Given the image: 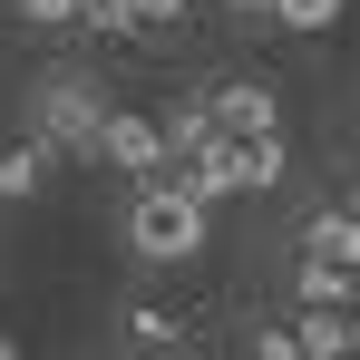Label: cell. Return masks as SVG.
I'll use <instances>...</instances> for the list:
<instances>
[{
  "instance_id": "19",
  "label": "cell",
  "mask_w": 360,
  "mask_h": 360,
  "mask_svg": "<svg viewBox=\"0 0 360 360\" xmlns=\"http://www.w3.org/2000/svg\"><path fill=\"white\" fill-rule=\"evenodd\" d=\"M351 360H360V351H351Z\"/></svg>"
},
{
  "instance_id": "17",
  "label": "cell",
  "mask_w": 360,
  "mask_h": 360,
  "mask_svg": "<svg viewBox=\"0 0 360 360\" xmlns=\"http://www.w3.org/2000/svg\"><path fill=\"white\" fill-rule=\"evenodd\" d=\"M351 214H360V185H351Z\"/></svg>"
},
{
  "instance_id": "11",
  "label": "cell",
  "mask_w": 360,
  "mask_h": 360,
  "mask_svg": "<svg viewBox=\"0 0 360 360\" xmlns=\"http://www.w3.org/2000/svg\"><path fill=\"white\" fill-rule=\"evenodd\" d=\"M30 30H68V20H88V0H10Z\"/></svg>"
},
{
  "instance_id": "6",
  "label": "cell",
  "mask_w": 360,
  "mask_h": 360,
  "mask_svg": "<svg viewBox=\"0 0 360 360\" xmlns=\"http://www.w3.org/2000/svg\"><path fill=\"white\" fill-rule=\"evenodd\" d=\"M292 341H302V360H351L360 351V321H351V311H302Z\"/></svg>"
},
{
  "instance_id": "18",
  "label": "cell",
  "mask_w": 360,
  "mask_h": 360,
  "mask_svg": "<svg viewBox=\"0 0 360 360\" xmlns=\"http://www.w3.org/2000/svg\"><path fill=\"white\" fill-rule=\"evenodd\" d=\"M351 302H360V283H351Z\"/></svg>"
},
{
  "instance_id": "13",
  "label": "cell",
  "mask_w": 360,
  "mask_h": 360,
  "mask_svg": "<svg viewBox=\"0 0 360 360\" xmlns=\"http://www.w3.org/2000/svg\"><path fill=\"white\" fill-rule=\"evenodd\" d=\"M166 20H185V0H127V30H166Z\"/></svg>"
},
{
  "instance_id": "16",
  "label": "cell",
  "mask_w": 360,
  "mask_h": 360,
  "mask_svg": "<svg viewBox=\"0 0 360 360\" xmlns=\"http://www.w3.org/2000/svg\"><path fill=\"white\" fill-rule=\"evenodd\" d=\"M234 10H243V20H253V10H273V0H234Z\"/></svg>"
},
{
  "instance_id": "8",
  "label": "cell",
  "mask_w": 360,
  "mask_h": 360,
  "mask_svg": "<svg viewBox=\"0 0 360 360\" xmlns=\"http://www.w3.org/2000/svg\"><path fill=\"white\" fill-rule=\"evenodd\" d=\"M292 292H302V311H341V302H351V273H331V263H302V273H292Z\"/></svg>"
},
{
  "instance_id": "15",
  "label": "cell",
  "mask_w": 360,
  "mask_h": 360,
  "mask_svg": "<svg viewBox=\"0 0 360 360\" xmlns=\"http://www.w3.org/2000/svg\"><path fill=\"white\" fill-rule=\"evenodd\" d=\"M0 360H30V351H20V341H10V331H0Z\"/></svg>"
},
{
  "instance_id": "4",
  "label": "cell",
  "mask_w": 360,
  "mask_h": 360,
  "mask_svg": "<svg viewBox=\"0 0 360 360\" xmlns=\"http://www.w3.org/2000/svg\"><path fill=\"white\" fill-rule=\"evenodd\" d=\"M205 117L224 127L234 146H253V136H283V98H273L263 78H224V88L205 98Z\"/></svg>"
},
{
  "instance_id": "2",
  "label": "cell",
  "mask_w": 360,
  "mask_h": 360,
  "mask_svg": "<svg viewBox=\"0 0 360 360\" xmlns=\"http://www.w3.org/2000/svg\"><path fill=\"white\" fill-rule=\"evenodd\" d=\"M108 117H117V108H108L88 78H39V88H30V136H39L49 156H98Z\"/></svg>"
},
{
  "instance_id": "5",
  "label": "cell",
  "mask_w": 360,
  "mask_h": 360,
  "mask_svg": "<svg viewBox=\"0 0 360 360\" xmlns=\"http://www.w3.org/2000/svg\"><path fill=\"white\" fill-rule=\"evenodd\" d=\"M302 263H331V273L360 283V214H351V205H331V214L302 224Z\"/></svg>"
},
{
  "instance_id": "7",
  "label": "cell",
  "mask_w": 360,
  "mask_h": 360,
  "mask_svg": "<svg viewBox=\"0 0 360 360\" xmlns=\"http://www.w3.org/2000/svg\"><path fill=\"white\" fill-rule=\"evenodd\" d=\"M49 185V146L30 136V146H0V205H30Z\"/></svg>"
},
{
  "instance_id": "1",
  "label": "cell",
  "mask_w": 360,
  "mask_h": 360,
  "mask_svg": "<svg viewBox=\"0 0 360 360\" xmlns=\"http://www.w3.org/2000/svg\"><path fill=\"white\" fill-rule=\"evenodd\" d=\"M205 214H214V205H195L185 185H136L127 253H136V263H195V253H205Z\"/></svg>"
},
{
  "instance_id": "10",
  "label": "cell",
  "mask_w": 360,
  "mask_h": 360,
  "mask_svg": "<svg viewBox=\"0 0 360 360\" xmlns=\"http://www.w3.org/2000/svg\"><path fill=\"white\" fill-rule=\"evenodd\" d=\"M341 0H273V30H331Z\"/></svg>"
},
{
  "instance_id": "9",
  "label": "cell",
  "mask_w": 360,
  "mask_h": 360,
  "mask_svg": "<svg viewBox=\"0 0 360 360\" xmlns=\"http://www.w3.org/2000/svg\"><path fill=\"white\" fill-rule=\"evenodd\" d=\"M283 166H292V146H283V136H253V146H243V195L283 185Z\"/></svg>"
},
{
  "instance_id": "12",
  "label": "cell",
  "mask_w": 360,
  "mask_h": 360,
  "mask_svg": "<svg viewBox=\"0 0 360 360\" xmlns=\"http://www.w3.org/2000/svg\"><path fill=\"white\" fill-rule=\"evenodd\" d=\"M127 331H136V341H156V351H166V341H176V311H156V302H136V311H127Z\"/></svg>"
},
{
  "instance_id": "14",
  "label": "cell",
  "mask_w": 360,
  "mask_h": 360,
  "mask_svg": "<svg viewBox=\"0 0 360 360\" xmlns=\"http://www.w3.org/2000/svg\"><path fill=\"white\" fill-rule=\"evenodd\" d=\"M253 360H302V341L283 331V321H263V331H253Z\"/></svg>"
},
{
  "instance_id": "3",
  "label": "cell",
  "mask_w": 360,
  "mask_h": 360,
  "mask_svg": "<svg viewBox=\"0 0 360 360\" xmlns=\"http://www.w3.org/2000/svg\"><path fill=\"white\" fill-rule=\"evenodd\" d=\"M98 166H117V176H136V185H166V166H176V146H166V117H146V108H117V117H108V136H98Z\"/></svg>"
}]
</instances>
